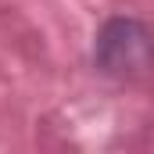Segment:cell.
Returning <instances> with one entry per match:
<instances>
[{"instance_id":"cell-1","label":"cell","mask_w":154,"mask_h":154,"mask_svg":"<svg viewBox=\"0 0 154 154\" xmlns=\"http://www.w3.org/2000/svg\"><path fill=\"white\" fill-rule=\"evenodd\" d=\"M97 57L108 72H140L154 61V39L140 22L115 18L97 39Z\"/></svg>"}]
</instances>
